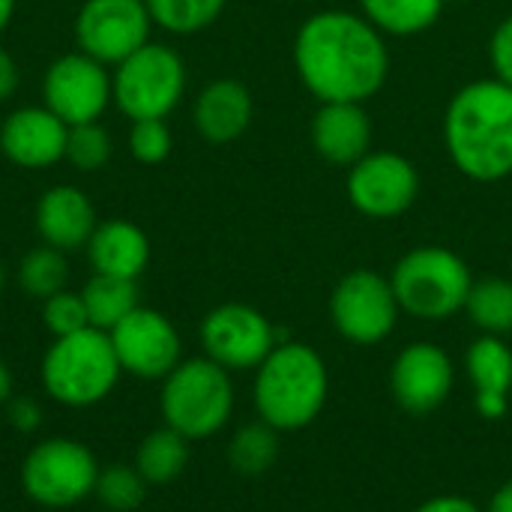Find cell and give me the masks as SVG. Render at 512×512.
Here are the masks:
<instances>
[{
    "mask_svg": "<svg viewBox=\"0 0 512 512\" xmlns=\"http://www.w3.org/2000/svg\"><path fill=\"white\" fill-rule=\"evenodd\" d=\"M294 66L318 102H366L390 75V48L363 15L324 9L300 24Z\"/></svg>",
    "mask_w": 512,
    "mask_h": 512,
    "instance_id": "1",
    "label": "cell"
},
{
    "mask_svg": "<svg viewBox=\"0 0 512 512\" xmlns=\"http://www.w3.org/2000/svg\"><path fill=\"white\" fill-rule=\"evenodd\" d=\"M444 144L453 165L477 180L512 177V87L480 78L453 93L444 114Z\"/></svg>",
    "mask_w": 512,
    "mask_h": 512,
    "instance_id": "2",
    "label": "cell"
},
{
    "mask_svg": "<svg viewBox=\"0 0 512 512\" xmlns=\"http://www.w3.org/2000/svg\"><path fill=\"white\" fill-rule=\"evenodd\" d=\"M330 378L321 354L303 342H279L255 375L258 417L276 432L309 426L327 402Z\"/></svg>",
    "mask_w": 512,
    "mask_h": 512,
    "instance_id": "3",
    "label": "cell"
},
{
    "mask_svg": "<svg viewBox=\"0 0 512 512\" xmlns=\"http://www.w3.org/2000/svg\"><path fill=\"white\" fill-rule=\"evenodd\" d=\"M120 375L123 369L117 363L111 336L96 327L54 339L42 357L45 393L69 408L99 405L105 396H111Z\"/></svg>",
    "mask_w": 512,
    "mask_h": 512,
    "instance_id": "4",
    "label": "cell"
},
{
    "mask_svg": "<svg viewBox=\"0 0 512 512\" xmlns=\"http://www.w3.org/2000/svg\"><path fill=\"white\" fill-rule=\"evenodd\" d=\"M390 285L402 312L423 321H444L465 309L474 276L453 249L420 246L399 258Z\"/></svg>",
    "mask_w": 512,
    "mask_h": 512,
    "instance_id": "5",
    "label": "cell"
},
{
    "mask_svg": "<svg viewBox=\"0 0 512 512\" xmlns=\"http://www.w3.org/2000/svg\"><path fill=\"white\" fill-rule=\"evenodd\" d=\"M159 408L165 426L189 441L216 435L234 411V384L228 369L210 357L177 363V369L165 378Z\"/></svg>",
    "mask_w": 512,
    "mask_h": 512,
    "instance_id": "6",
    "label": "cell"
},
{
    "mask_svg": "<svg viewBox=\"0 0 512 512\" xmlns=\"http://www.w3.org/2000/svg\"><path fill=\"white\" fill-rule=\"evenodd\" d=\"M114 99L129 120H165L183 99L186 66L183 57L159 42H147L111 78Z\"/></svg>",
    "mask_w": 512,
    "mask_h": 512,
    "instance_id": "7",
    "label": "cell"
},
{
    "mask_svg": "<svg viewBox=\"0 0 512 512\" xmlns=\"http://www.w3.org/2000/svg\"><path fill=\"white\" fill-rule=\"evenodd\" d=\"M99 480L96 456L72 438H48L36 444L21 465V486L30 501L63 510L93 495Z\"/></svg>",
    "mask_w": 512,
    "mask_h": 512,
    "instance_id": "8",
    "label": "cell"
},
{
    "mask_svg": "<svg viewBox=\"0 0 512 512\" xmlns=\"http://www.w3.org/2000/svg\"><path fill=\"white\" fill-rule=\"evenodd\" d=\"M399 300L387 276L375 270H351L330 297V318L339 336L357 345L384 342L399 321Z\"/></svg>",
    "mask_w": 512,
    "mask_h": 512,
    "instance_id": "9",
    "label": "cell"
},
{
    "mask_svg": "<svg viewBox=\"0 0 512 512\" xmlns=\"http://www.w3.org/2000/svg\"><path fill=\"white\" fill-rule=\"evenodd\" d=\"M420 195L414 162L393 150H369L348 168V201L369 219H396Z\"/></svg>",
    "mask_w": 512,
    "mask_h": 512,
    "instance_id": "10",
    "label": "cell"
},
{
    "mask_svg": "<svg viewBox=\"0 0 512 512\" xmlns=\"http://www.w3.org/2000/svg\"><path fill=\"white\" fill-rule=\"evenodd\" d=\"M204 354L228 372L258 369L279 345L276 327L246 303H222L201 321Z\"/></svg>",
    "mask_w": 512,
    "mask_h": 512,
    "instance_id": "11",
    "label": "cell"
},
{
    "mask_svg": "<svg viewBox=\"0 0 512 512\" xmlns=\"http://www.w3.org/2000/svg\"><path fill=\"white\" fill-rule=\"evenodd\" d=\"M150 27L144 0H84L75 18L81 51L99 63H123L150 42Z\"/></svg>",
    "mask_w": 512,
    "mask_h": 512,
    "instance_id": "12",
    "label": "cell"
},
{
    "mask_svg": "<svg viewBox=\"0 0 512 512\" xmlns=\"http://www.w3.org/2000/svg\"><path fill=\"white\" fill-rule=\"evenodd\" d=\"M42 93L48 111H54L66 126H78L99 120V114L114 96V87L111 75L105 72V63L84 51H75L51 63V69L45 72Z\"/></svg>",
    "mask_w": 512,
    "mask_h": 512,
    "instance_id": "13",
    "label": "cell"
},
{
    "mask_svg": "<svg viewBox=\"0 0 512 512\" xmlns=\"http://www.w3.org/2000/svg\"><path fill=\"white\" fill-rule=\"evenodd\" d=\"M111 345L123 372L144 381H165L180 363V333L156 309L138 306L111 333Z\"/></svg>",
    "mask_w": 512,
    "mask_h": 512,
    "instance_id": "14",
    "label": "cell"
},
{
    "mask_svg": "<svg viewBox=\"0 0 512 512\" xmlns=\"http://www.w3.org/2000/svg\"><path fill=\"white\" fill-rule=\"evenodd\" d=\"M453 360L435 342H411L390 369L393 399L408 414H432L453 393Z\"/></svg>",
    "mask_w": 512,
    "mask_h": 512,
    "instance_id": "15",
    "label": "cell"
},
{
    "mask_svg": "<svg viewBox=\"0 0 512 512\" xmlns=\"http://www.w3.org/2000/svg\"><path fill=\"white\" fill-rule=\"evenodd\" d=\"M66 138L69 126L48 111L45 105L18 108L3 120L0 129V150L9 162L21 168H45L66 159Z\"/></svg>",
    "mask_w": 512,
    "mask_h": 512,
    "instance_id": "16",
    "label": "cell"
},
{
    "mask_svg": "<svg viewBox=\"0 0 512 512\" xmlns=\"http://www.w3.org/2000/svg\"><path fill=\"white\" fill-rule=\"evenodd\" d=\"M309 135L315 153L342 168H351L372 150V120L363 102H321Z\"/></svg>",
    "mask_w": 512,
    "mask_h": 512,
    "instance_id": "17",
    "label": "cell"
},
{
    "mask_svg": "<svg viewBox=\"0 0 512 512\" xmlns=\"http://www.w3.org/2000/svg\"><path fill=\"white\" fill-rule=\"evenodd\" d=\"M36 231L45 246L72 252L87 246L96 231L93 201L75 186H54L36 204Z\"/></svg>",
    "mask_w": 512,
    "mask_h": 512,
    "instance_id": "18",
    "label": "cell"
},
{
    "mask_svg": "<svg viewBox=\"0 0 512 512\" xmlns=\"http://www.w3.org/2000/svg\"><path fill=\"white\" fill-rule=\"evenodd\" d=\"M468 378L477 393V411L486 420H501L510 408L512 348L501 336H480L465 357Z\"/></svg>",
    "mask_w": 512,
    "mask_h": 512,
    "instance_id": "19",
    "label": "cell"
},
{
    "mask_svg": "<svg viewBox=\"0 0 512 512\" xmlns=\"http://www.w3.org/2000/svg\"><path fill=\"white\" fill-rule=\"evenodd\" d=\"M252 123V93L234 78L207 84L195 99V126L210 144L237 141Z\"/></svg>",
    "mask_w": 512,
    "mask_h": 512,
    "instance_id": "20",
    "label": "cell"
},
{
    "mask_svg": "<svg viewBox=\"0 0 512 512\" xmlns=\"http://www.w3.org/2000/svg\"><path fill=\"white\" fill-rule=\"evenodd\" d=\"M87 255L93 270L102 276L138 279L150 261V240L138 225L126 219H111L96 225L93 237L87 240Z\"/></svg>",
    "mask_w": 512,
    "mask_h": 512,
    "instance_id": "21",
    "label": "cell"
},
{
    "mask_svg": "<svg viewBox=\"0 0 512 512\" xmlns=\"http://www.w3.org/2000/svg\"><path fill=\"white\" fill-rule=\"evenodd\" d=\"M360 15L384 36H414L429 30L447 0H357Z\"/></svg>",
    "mask_w": 512,
    "mask_h": 512,
    "instance_id": "22",
    "label": "cell"
},
{
    "mask_svg": "<svg viewBox=\"0 0 512 512\" xmlns=\"http://www.w3.org/2000/svg\"><path fill=\"white\" fill-rule=\"evenodd\" d=\"M81 300L87 306L90 327L111 333L126 315H132L138 309V288H135V279H117V276L96 273L84 285Z\"/></svg>",
    "mask_w": 512,
    "mask_h": 512,
    "instance_id": "23",
    "label": "cell"
},
{
    "mask_svg": "<svg viewBox=\"0 0 512 512\" xmlns=\"http://www.w3.org/2000/svg\"><path fill=\"white\" fill-rule=\"evenodd\" d=\"M186 465H189V438H183L171 426L150 432L135 453L138 474L153 486H165L177 480L186 471Z\"/></svg>",
    "mask_w": 512,
    "mask_h": 512,
    "instance_id": "24",
    "label": "cell"
},
{
    "mask_svg": "<svg viewBox=\"0 0 512 512\" xmlns=\"http://www.w3.org/2000/svg\"><path fill=\"white\" fill-rule=\"evenodd\" d=\"M465 312L486 336H510L512 333V282L510 279H480L471 285Z\"/></svg>",
    "mask_w": 512,
    "mask_h": 512,
    "instance_id": "25",
    "label": "cell"
},
{
    "mask_svg": "<svg viewBox=\"0 0 512 512\" xmlns=\"http://www.w3.org/2000/svg\"><path fill=\"white\" fill-rule=\"evenodd\" d=\"M276 456H279V432L264 420L243 426L228 444V462L243 477H258L270 471Z\"/></svg>",
    "mask_w": 512,
    "mask_h": 512,
    "instance_id": "26",
    "label": "cell"
},
{
    "mask_svg": "<svg viewBox=\"0 0 512 512\" xmlns=\"http://www.w3.org/2000/svg\"><path fill=\"white\" fill-rule=\"evenodd\" d=\"M153 24L168 33L189 36L207 30L225 9L228 0H144Z\"/></svg>",
    "mask_w": 512,
    "mask_h": 512,
    "instance_id": "27",
    "label": "cell"
},
{
    "mask_svg": "<svg viewBox=\"0 0 512 512\" xmlns=\"http://www.w3.org/2000/svg\"><path fill=\"white\" fill-rule=\"evenodd\" d=\"M18 279L30 297L48 300V297L66 291V279H69L66 255L54 246H39V249L27 252V258L21 261Z\"/></svg>",
    "mask_w": 512,
    "mask_h": 512,
    "instance_id": "28",
    "label": "cell"
},
{
    "mask_svg": "<svg viewBox=\"0 0 512 512\" xmlns=\"http://www.w3.org/2000/svg\"><path fill=\"white\" fill-rule=\"evenodd\" d=\"M93 495L111 512H132L147 498V480L138 474L135 465H108V468H99Z\"/></svg>",
    "mask_w": 512,
    "mask_h": 512,
    "instance_id": "29",
    "label": "cell"
},
{
    "mask_svg": "<svg viewBox=\"0 0 512 512\" xmlns=\"http://www.w3.org/2000/svg\"><path fill=\"white\" fill-rule=\"evenodd\" d=\"M66 159L78 171H99L111 159V135L93 120V123H78L69 126L66 138Z\"/></svg>",
    "mask_w": 512,
    "mask_h": 512,
    "instance_id": "30",
    "label": "cell"
},
{
    "mask_svg": "<svg viewBox=\"0 0 512 512\" xmlns=\"http://www.w3.org/2000/svg\"><path fill=\"white\" fill-rule=\"evenodd\" d=\"M42 321H45V327L51 330L54 339L72 336V333L90 327L87 306H84L81 294H72V291H60V294L42 300Z\"/></svg>",
    "mask_w": 512,
    "mask_h": 512,
    "instance_id": "31",
    "label": "cell"
},
{
    "mask_svg": "<svg viewBox=\"0 0 512 512\" xmlns=\"http://www.w3.org/2000/svg\"><path fill=\"white\" fill-rule=\"evenodd\" d=\"M171 129L165 120H132L129 129V153L132 159L144 162V165H159L168 159L171 153Z\"/></svg>",
    "mask_w": 512,
    "mask_h": 512,
    "instance_id": "32",
    "label": "cell"
},
{
    "mask_svg": "<svg viewBox=\"0 0 512 512\" xmlns=\"http://www.w3.org/2000/svg\"><path fill=\"white\" fill-rule=\"evenodd\" d=\"M489 63L495 78L512 87V15H507L489 39Z\"/></svg>",
    "mask_w": 512,
    "mask_h": 512,
    "instance_id": "33",
    "label": "cell"
},
{
    "mask_svg": "<svg viewBox=\"0 0 512 512\" xmlns=\"http://www.w3.org/2000/svg\"><path fill=\"white\" fill-rule=\"evenodd\" d=\"M6 420L15 432L21 435H30L42 426V408L36 399L30 396H18V399H9V408H6Z\"/></svg>",
    "mask_w": 512,
    "mask_h": 512,
    "instance_id": "34",
    "label": "cell"
},
{
    "mask_svg": "<svg viewBox=\"0 0 512 512\" xmlns=\"http://www.w3.org/2000/svg\"><path fill=\"white\" fill-rule=\"evenodd\" d=\"M414 512H483L477 504L459 498V495H441V498H432L426 501L423 507H417Z\"/></svg>",
    "mask_w": 512,
    "mask_h": 512,
    "instance_id": "35",
    "label": "cell"
},
{
    "mask_svg": "<svg viewBox=\"0 0 512 512\" xmlns=\"http://www.w3.org/2000/svg\"><path fill=\"white\" fill-rule=\"evenodd\" d=\"M15 87H18V66H15V60L0 48V102L9 99V96L15 93Z\"/></svg>",
    "mask_w": 512,
    "mask_h": 512,
    "instance_id": "36",
    "label": "cell"
},
{
    "mask_svg": "<svg viewBox=\"0 0 512 512\" xmlns=\"http://www.w3.org/2000/svg\"><path fill=\"white\" fill-rule=\"evenodd\" d=\"M486 512H512V480L495 492V498H492V504H489Z\"/></svg>",
    "mask_w": 512,
    "mask_h": 512,
    "instance_id": "37",
    "label": "cell"
},
{
    "mask_svg": "<svg viewBox=\"0 0 512 512\" xmlns=\"http://www.w3.org/2000/svg\"><path fill=\"white\" fill-rule=\"evenodd\" d=\"M9 396H12V372L0 360V402H9Z\"/></svg>",
    "mask_w": 512,
    "mask_h": 512,
    "instance_id": "38",
    "label": "cell"
},
{
    "mask_svg": "<svg viewBox=\"0 0 512 512\" xmlns=\"http://www.w3.org/2000/svg\"><path fill=\"white\" fill-rule=\"evenodd\" d=\"M12 12H15V0H0V33L12 21Z\"/></svg>",
    "mask_w": 512,
    "mask_h": 512,
    "instance_id": "39",
    "label": "cell"
},
{
    "mask_svg": "<svg viewBox=\"0 0 512 512\" xmlns=\"http://www.w3.org/2000/svg\"><path fill=\"white\" fill-rule=\"evenodd\" d=\"M3 285H6V273H3V264H0V294H3Z\"/></svg>",
    "mask_w": 512,
    "mask_h": 512,
    "instance_id": "40",
    "label": "cell"
}]
</instances>
